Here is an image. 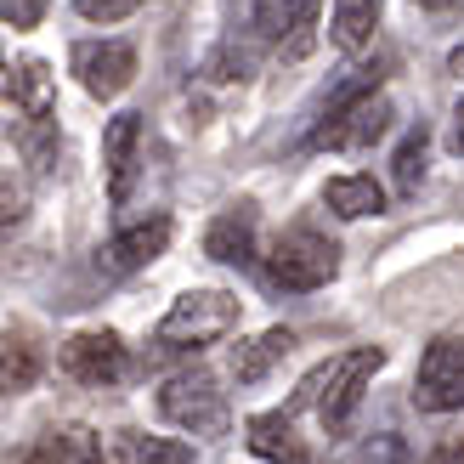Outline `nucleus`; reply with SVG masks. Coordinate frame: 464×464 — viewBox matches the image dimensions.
Returning <instances> with one entry per match:
<instances>
[{"instance_id": "obj_1", "label": "nucleus", "mask_w": 464, "mask_h": 464, "mask_svg": "<svg viewBox=\"0 0 464 464\" xmlns=\"http://www.w3.org/2000/svg\"><path fill=\"white\" fill-rule=\"evenodd\" d=\"M334 272H340V249H334V238H323L317 227H289L261 261L266 289H277V295H312V289L329 284Z\"/></svg>"}, {"instance_id": "obj_2", "label": "nucleus", "mask_w": 464, "mask_h": 464, "mask_svg": "<svg viewBox=\"0 0 464 464\" xmlns=\"http://www.w3.org/2000/svg\"><path fill=\"white\" fill-rule=\"evenodd\" d=\"M238 329V295L227 289H188L176 306L159 317L153 340L165 352H198V345H216Z\"/></svg>"}, {"instance_id": "obj_3", "label": "nucleus", "mask_w": 464, "mask_h": 464, "mask_svg": "<svg viewBox=\"0 0 464 464\" xmlns=\"http://www.w3.org/2000/svg\"><path fill=\"white\" fill-rule=\"evenodd\" d=\"M380 368H385V352H380V345H357V352L334 357L329 368H317V374L300 385V402H306L312 391H323V402H317L323 425H329V430H345V425H352V413H357V402H362V391H368V380H374Z\"/></svg>"}, {"instance_id": "obj_4", "label": "nucleus", "mask_w": 464, "mask_h": 464, "mask_svg": "<svg viewBox=\"0 0 464 464\" xmlns=\"http://www.w3.org/2000/svg\"><path fill=\"white\" fill-rule=\"evenodd\" d=\"M159 413H165L176 430H193V436H221L227 420H232L227 391L216 385V374H204V368L165 380V391H159Z\"/></svg>"}, {"instance_id": "obj_5", "label": "nucleus", "mask_w": 464, "mask_h": 464, "mask_svg": "<svg viewBox=\"0 0 464 464\" xmlns=\"http://www.w3.org/2000/svg\"><path fill=\"white\" fill-rule=\"evenodd\" d=\"M413 402L425 413H459L464 408V334H436L413 374Z\"/></svg>"}, {"instance_id": "obj_6", "label": "nucleus", "mask_w": 464, "mask_h": 464, "mask_svg": "<svg viewBox=\"0 0 464 464\" xmlns=\"http://www.w3.org/2000/svg\"><path fill=\"white\" fill-rule=\"evenodd\" d=\"M63 374L68 380H80V385H120L130 374V352H125V340L113 334V329H85L63 345Z\"/></svg>"}, {"instance_id": "obj_7", "label": "nucleus", "mask_w": 464, "mask_h": 464, "mask_svg": "<svg viewBox=\"0 0 464 464\" xmlns=\"http://www.w3.org/2000/svg\"><path fill=\"white\" fill-rule=\"evenodd\" d=\"M385 130H391V102L380 97V91H368V97L345 102V108L334 113V120H323V125L312 130V142H317V148L357 153V148H374Z\"/></svg>"}, {"instance_id": "obj_8", "label": "nucleus", "mask_w": 464, "mask_h": 464, "mask_svg": "<svg viewBox=\"0 0 464 464\" xmlns=\"http://www.w3.org/2000/svg\"><path fill=\"white\" fill-rule=\"evenodd\" d=\"M74 74L91 97L108 102L136 80V52L125 40H85V45H74Z\"/></svg>"}, {"instance_id": "obj_9", "label": "nucleus", "mask_w": 464, "mask_h": 464, "mask_svg": "<svg viewBox=\"0 0 464 464\" xmlns=\"http://www.w3.org/2000/svg\"><path fill=\"white\" fill-rule=\"evenodd\" d=\"M170 249V221L153 216V221H136L125 232H113V238L97 249V272L108 277H125V272H142L148 261H159V255Z\"/></svg>"}, {"instance_id": "obj_10", "label": "nucleus", "mask_w": 464, "mask_h": 464, "mask_svg": "<svg viewBox=\"0 0 464 464\" xmlns=\"http://www.w3.org/2000/svg\"><path fill=\"white\" fill-rule=\"evenodd\" d=\"M142 165V113H113L102 130V170H108V204H125Z\"/></svg>"}, {"instance_id": "obj_11", "label": "nucleus", "mask_w": 464, "mask_h": 464, "mask_svg": "<svg viewBox=\"0 0 464 464\" xmlns=\"http://www.w3.org/2000/svg\"><path fill=\"white\" fill-rule=\"evenodd\" d=\"M317 6L323 0H255V23H261V34L277 40L289 57H306L312 29H317Z\"/></svg>"}, {"instance_id": "obj_12", "label": "nucleus", "mask_w": 464, "mask_h": 464, "mask_svg": "<svg viewBox=\"0 0 464 464\" xmlns=\"http://www.w3.org/2000/svg\"><path fill=\"white\" fill-rule=\"evenodd\" d=\"M204 255L221 266H255L261 261V249H255V204H232L210 221L204 232Z\"/></svg>"}, {"instance_id": "obj_13", "label": "nucleus", "mask_w": 464, "mask_h": 464, "mask_svg": "<svg viewBox=\"0 0 464 464\" xmlns=\"http://www.w3.org/2000/svg\"><path fill=\"white\" fill-rule=\"evenodd\" d=\"M0 102L23 108L29 120H52V68H45L40 57L0 63Z\"/></svg>"}, {"instance_id": "obj_14", "label": "nucleus", "mask_w": 464, "mask_h": 464, "mask_svg": "<svg viewBox=\"0 0 464 464\" xmlns=\"http://www.w3.org/2000/svg\"><path fill=\"white\" fill-rule=\"evenodd\" d=\"M23 464H108V459H102L97 430L57 425V430H45V436H34V442L23 448Z\"/></svg>"}, {"instance_id": "obj_15", "label": "nucleus", "mask_w": 464, "mask_h": 464, "mask_svg": "<svg viewBox=\"0 0 464 464\" xmlns=\"http://www.w3.org/2000/svg\"><path fill=\"white\" fill-rule=\"evenodd\" d=\"M45 374V352L29 329H0V397H17Z\"/></svg>"}, {"instance_id": "obj_16", "label": "nucleus", "mask_w": 464, "mask_h": 464, "mask_svg": "<svg viewBox=\"0 0 464 464\" xmlns=\"http://www.w3.org/2000/svg\"><path fill=\"white\" fill-rule=\"evenodd\" d=\"M249 448L266 464H312L306 442H300L295 425H289V413H255L249 420Z\"/></svg>"}, {"instance_id": "obj_17", "label": "nucleus", "mask_w": 464, "mask_h": 464, "mask_svg": "<svg viewBox=\"0 0 464 464\" xmlns=\"http://www.w3.org/2000/svg\"><path fill=\"white\" fill-rule=\"evenodd\" d=\"M380 29V0H334V12H329V34L345 57H357L368 52V40H374Z\"/></svg>"}, {"instance_id": "obj_18", "label": "nucleus", "mask_w": 464, "mask_h": 464, "mask_svg": "<svg viewBox=\"0 0 464 464\" xmlns=\"http://www.w3.org/2000/svg\"><path fill=\"white\" fill-rule=\"evenodd\" d=\"M289 352H295V334L289 329H266V334H255V340H244L238 352H232V374L244 385H255V380H266Z\"/></svg>"}, {"instance_id": "obj_19", "label": "nucleus", "mask_w": 464, "mask_h": 464, "mask_svg": "<svg viewBox=\"0 0 464 464\" xmlns=\"http://www.w3.org/2000/svg\"><path fill=\"white\" fill-rule=\"evenodd\" d=\"M323 204H329L334 216H345V221H362V216L385 210V188L374 176H334L329 188H323Z\"/></svg>"}, {"instance_id": "obj_20", "label": "nucleus", "mask_w": 464, "mask_h": 464, "mask_svg": "<svg viewBox=\"0 0 464 464\" xmlns=\"http://www.w3.org/2000/svg\"><path fill=\"white\" fill-rule=\"evenodd\" d=\"M425 181V125L420 130H408L402 136V148H397V188L413 193Z\"/></svg>"}, {"instance_id": "obj_21", "label": "nucleus", "mask_w": 464, "mask_h": 464, "mask_svg": "<svg viewBox=\"0 0 464 464\" xmlns=\"http://www.w3.org/2000/svg\"><path fill=\"white\" fill-rule=\"evenodd\" d=\"M23 210H29V181L12 176L6 165H0V232L17 227V221H23Z\"/></svg>"}, {"instance_id": "obj_22", "label": "nucleus", "mask_w": 464, "mask_h": 464, "mask_svg": "<svg viewBox=\"0 0 464 464\" xmlns=\"http://www.w3.org/2000/svg\"><path fill=\"white\" fill-rule=\"evenodd\" d=\"M136 464H193L188 442H176V436H148L142 448H136Z\"/></svg>"}, {"instance_id": "obj_23", "label": "nucleus", "mask_w": 464, "mask_h": 464, "mask_svg": "<svg viewBox=\"0 0 464 464\" xmlns=\"http://www.w3.org/2000/svg\"><path fill=\"white\" fill-rule=\"evenodd\" d=\"M74 12L85 23H125V17L142 12V0H74Z\"/></svg>"}, {"instance_id": "obj_24", "label": "nucleus", "mask_w": 464, "mask_h": 464, "mask_svg": "<svg viewBox=\"0 0 464 464\" xmlns=\"http://www.w3.org/2000/svg\"><path fill=\"white\" fill-rule=\"evenodd\" d=\"M40 17H45V0H17V6H12V23H17V29H34Z\"/></svg>"}, {"instance_id": "obj_25", "label": "nucleus", "mask_w": 464, "mask_h": 464, "mask_svg": "<svg viewBox=\"0 0 464 464\" xmlns=\"http://www.w3.org/2000/svg\"><path fill=\"white\" fill-rule=\"evenodd\" d=\"M448 148H453V153H464V97H459V108H453V125H448Z\"/></svg>"}, {"instance_id": "obj_26", "label": "nucleus", "mask_w": 464, "mask_h": 464, "mask_svg": "<svg viewBox=\"0 0 464 464\" xmlns=\"http://www.w3.org/2000/svg\"><path fill=\"white\" fill-rule=\"evenodd\" d=\"M425 464H464V442H448V448H436Z\"/></svg>"}, {"instance_id": "obj_27", "label": "nucleus", "mask_w": 464, "mask_h": 464, "mask_svg": "<svg viewBox=\"0 0 464 464\" xmlns=\"http://www.w3.org/2000/svg\"><path fill=\"white\" fill-rule=\"evenodd\" d=\"M425 12H453V6H464V0H420Z\"/></svg>"}, {"instance_id": "obj_28", "label": "nucleus", "mask_w": 464, "mask_h": 464, "mask_svg": "<svg viewBox=\"0 0 464 464\" xmlns=\"http://www.w3.org/2000/svg\"><path fill=\"white\" fill-rule=\"evenodd\" d=\"M448 68H453V74H459V80H464V45H459V52H453V57H448Z\"/></svg>"}]
</instances>
